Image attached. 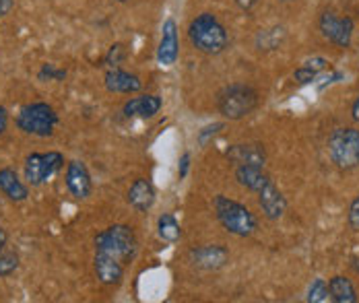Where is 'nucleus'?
<instances>
[{
  "instance_id": "obj_36",
  "label": "nucleus",
  "mask_w": 359,
  "mask_h": 303,
  "mask_svg": "<svg viewBox=\"0 0 359 303\" xmlns=\"http://www.w3.org/2000/svg\"><path fill=\"white\" fill-rule=\"evenodd\" d=\"M116 2H128V0H116Z\"/></svg>"
},
{
  "instance_id": "obj_26",
  "label": "nucleus",
  "mask_w": 359,
  "mask_h": 303,
  "mask_svg": "<svg viewBox=\"0 0 359 303\" xmlns=\"http://www.w3.org/2000/svg\"><path fill=\"white\" fill-rule=\"evenodd\" d=\"M126 58V48L122 43H114L106 54V64L109 69H118Z\"/></svg>"
},
{
  "instance_id": "obj_12",
  "label": "nucleus",
  "mask_w": 359,
  "mask_h": 303,
  "mask_svg": "<svg viewBox=\"0 0 359 303\" xmlns=\"http://www.w3.org/2000/svg\"><path fill=\"white\" fill-rule=\"evenodd\" d=\"M256 196H258V204H260V209H262V213H264V217L269 221H279L285 215L287 198L283 196L281 190L277 188V184L273 180L266 186H262V188L258 190Z\"/></svg>"
},
{
  "instance_id": "obj_14",
  "label": "nucleus",
  "mask_w": 359,
  "mask_h": 303,
  "mask_svg": "<svg viewBox=\"0 0 359 303\" xmlns=\"http://www.w3.org/2000/svg\"><path fill=\"white\" fill-rule=\"evenodd\" d=\"M126 200L128 204L137 211V213H147L153 209L155 200H157V192L155 186L147 180V178H137L130 188L126 192Z\"/></svg>"
},
{
  "instance_id": "obj_35",
  "label": "nucleus",
  "mask_w": 359,
  "mask_h": 303,
  "mask_svg": "<svg viewBox=\"0 0 359 303\" xmlns=\"http://www.w3.org/2000/svg\"><path fill=\"white\" fill-rule=\"evenodd\" d=\"M351 268L359 274V256H351Z\"/></svg>"
},
{
  "instance_id": "obj_8",
  "label": "nucleus",
  "mask_w": 359,
  "mask_h": 303,
  "mask_svg": "<svg viewBox=\"0 0 359 303\" xmlns=\"http://www.w3.org/2000/svg\"><path fill=\"white\" fill-rule=\"evenodd\" d=\"M318 27L323 31V36L330 43H334L337 48H349L351 45V38L355 31V23L351 17H337L334 13H323Z\"/></svg>"
},
{
  "instance_id": "obj_23",
  "label": "nucleus",
  "mask_w": 359,
  "mask_h": 303,
  "mask_svg": "<svg viewBox=\"0 0 359 303\" xmlns=\"http://www.w3.org/2000/svg\"><path fill=\"white\" fill-rule=\"evenodd\" d=\"M330 300V291H328V283L324 279H314L308 287V295L306 302L310 303H324Z\"/></svg>"
},
{
  "instance_id": "obj_3",
  "label": "nucleus",
  "mask_w": 359,
  "mask_h": 303,
  "mask_svg": "<svg viewBox=\"0 0 359 303\" xmlns=\"http://www.w3.org/2000/svg\"><path fill=\"white\" fill-rule=\"evenodd\" d=\"M213 209L221 227L236 237H250L258 229V221L250 209L225 194H217L213 198Z\"/></svg>"
},
{
  "instance_id": "obj_25",
  "label": "nucleus",
  "mask_w": 359,
  "mask_h": 303,
  "mask_svg": "<svg viewBox=\"0 0 359 303\" xmlns=\"http://www.w3.org/2000/svg\"><path fill=\"white\" fill-rule=\"evenodd\" d=\"M223 128H225V124H223V122H213V124H207L205 128H201V130H198V134H196V143H198V147H207V145L215 139L217 134H219Z\"/></svg>"
},
{
  "instance_id": "obj_1",
  "label": "nucleus",
  "mask_w": 359,
  "mask_h": 303,
  "mask_svg": "<svg viewBox=\"0 0 359 303\" xmlns=\"http://www.w3.org/2000/svg\"><path fill=\"white\" fill-rule=\"evenodd\" d=\"M139 254V239L130 225L116 223L95 235L93 268L102 285H120Z\"/></svg>"
},
{
  "instance_id": "obj_22",
  "label": "nucleus",
  "mask_w": 359,
  "mask_h": 303,
  "mask_svg": "<svg viewBox=\"0 0 359 303\" xmlns=\"http://www.w3.org/2000/svg\"><path fill=\"white\" fill-rule=\"evenodd\" d=\"M287 36L285 27H271V29H260L256 36V48L258 50H277L283 39Z\"/></svg>"
},
{
  "instance_id": "obj_31",
  "label": "nucleus",
  "mask_w": 359,
  "mask_h": 303,
  "mask_svg": "<svg viewBox=\"0 0 359 303\" xmlns=\"http://www.w3.org/2000/svg\"><path fill=\"white\" fill-rule=\"evenodd\" d=\"M236 4H238L244 13H250L252 8L258 4V0H236Z\"/></svg>"
},
{
  "instance_id": "obj_7",
  "label": "nucleus",
  "mask_w": 359,
  "mask_h": 303,
  "mask_svg": "<svg viewBox=\"0 0 359 303\" xmlns=\"http://www.w3.org/2000/svg\"><path fill=\"white\" fill-rule=\"evenodd\" d=\"M65 167V155L58 151L29 153L23 163V176L29 186H43L48 184L60 169Z\"/></svg>"
},
{
  "instance_id": "obj_5",
  "label": "nucleus",
  "mask_w": 359,
  "mask_h": 303,
  "mask_svg": "<svg viewBox=\"0 0 359 303\" xmlns=\"http://www.w3.org/2000/svg\"><path fill=\"white\" fill-rule=\"evenodd\" d=\"M58 114L56 110L46 104V101H34L27 104L19 110V114L15 118V124L21 132L39 136V139H48L54 134L56 126H58Z\"/></svg>"
},
{
  "instance_id": "obj_28",
  "label": "nucleus",
  "mask_w": 359,
  "mask_h": 303,
  "mask_svg": "<svg viewBox=\"0 0 359 303\" xmlns=\"http://www.w3.org/2000/svg\"><path fill=\"white\" fill-rule=\"evenodd\" d=\"M349 227L353 229V231H359V196L351 202V206H349Z\"/></svg>"
},
{
  "instance_id": "obj_4",
  "label": "nucleus",
  "mask_w": 359,
  "mask_h": 303,
  "mask_svg": "<svg viewBox=\"0 0 359 303\" xmlns=\"http://www.w3.org/2000/svg\"><path fill=\"white\" fill-rule=\"evenodd\" d=\"M258 91L246 83H231L217 95V112L225 120H244L258 108Z\"/></svg>"
},
{
  "instance_id": "obj_27",
  "label": "nucleus",
  "mask_w": 359,
  "mask_h": 303,
  "mask_svg": "<svg viewBox=\"0 0 359 303\" xmlns=\"http://www.w3.org/2000/svg\"><path fill=\"white\" fill-rule=\"evenodd\" d=\"M67 76V71L62 69H56L54 64H43L37 73V78L39 80H62Z\"/></svg>"
},
{
  "instance_id": "obj_32",
  "label": "nucleus",
  "mask_w": 359,
  "mask_h": 303,
  "mask_svg": "<svg viewBox=\"0 0 359 303\" xmlns=\"http://www.w3.org/2000/svg\"><path fill=\"white\" fill-rule=\"evenodd\" d=\"M6 126H8V114H6V110H4V108L0 106V136L4 134Z\"/></svg>"
},
{
  "instance_id": "obj_21",
  "label": "nucleus",
  "mask_w": 359,
  "mask_h": 303,
  "mask_svg": "<svg viewBox=\"0 0 359 303\" xmlns=\"http://www.w3.org/2000/svg\"><path fill=\"white\" fill-rule=\"evenodd\" d=\"M157 235L168 241V244H176L182 237V227H180L178 219L170 213H163L159 219H157Z\"/></svg>"
},
{
  "instance_id": "obj_6",
  "label": "nucleus",
  "mask_w": 359,
  "mask_h": 303,
  "mask_svg": "<svg viewBox=\"0 0 359 303\" xmlns=\"http://www.w3.org/2000/svg\"><path fill=\"white\" fill-rule=\"evenodd\" d=\"M328 153L332 163L343 169H355L359 167V130L345 126V128H337L330 132L328 136Z\"/></svg>"
},
{
  "instance_id": "obj_13",
  "label": "nucleus",
  "mask_w": 359,
  "mask_h": 303,
  "mask_svg": "<svg viewBox=\"0 0 359 303\" xmlns=\"http://www.w3.org/2000/svg\"><path fill=\"white\" fill-rule=\"evenodd\" d=\"M225 157L229 159V163H233L236 167L238 165H256V167H264L266 163V151L262 145L258 143H238V145H231Z\"/></svg>"
},
{
  "instance_id": "obj_15",
  "label": "nucleus",
  "mask_w": 359,
  "mask_h": 303,
  "mask_svg": "<svg viewBox=\"0 0 359 303\" xmlns=\"http://www.w3.org/2000/svg\"><path fill=\"white\" fill-rule=\"evenodd\" d=\"M163 108V99L159 95H139V97H133L124 104L122 108V114L126 118H141V120H151L159 114V110Z\"/></svg>"
},
{
  "instance_id": "obj_34",
  "label": "nucleus",
  "mask_w": 359,
  "mask_h": 303,
  "mask_svg": "<svg viewBox=\"0 0 359 303\" xmlns=\"http://www.w3.org/2000/svg\"><path fill=\"white\" fill-rule=\"evenodd\" d=\"M6 239H8V235H6V231L0 227V250H4V246H6Z\"/></svg>"
},
{
  "instance_id": "obj_24",
  "label": "nucleus",
  "mask_w": 359,
  "mask_h": 303,
  "mask_svg": "<svg viewBox=\"0 0 359 303\" xmlns=\"http://www.w3.org/2000/svg\"><path fill=\"white\" fill-rule=\"evenodd\" d=\"M17 268H19V254L0 250V279L11 276Z\"/></svg>"
},
{
  "instance_id": "obj_2",
  "label": "nucleus",
  "mask_w": 359,
  "mask_h": 303,
  "mask_svg": "<svg viewBox=\"0 0 359 303\" xmlns=\"http://www.w3.org/2000/svg\"><path fill=\"white\" fill-rule=\"evenodd\" d=\"M188 39L192 48L205 56H219L229 45L227 29L213 13H201L190 21Z\"/></svg>"
},
{
  "instance_id": "obj_19",
  "label": "nucleus",
  "mask_w": 359,
  "mask_h": 303,
  "mask_svg": "<svg viewBox=\"0 0 359 303\" xmlns=\"http://www.w3.org/2000/svg\"><path fill=\"white\" fill-rule=\"evenodd\" d=\"M328 291H330V300L337 303H355L358 302V293L353 283L347 276H332L328 281Z\"/></svg>"
},
{
  "instance_id": "obj_18",
  "label": "nucleus",
  "mask_w": 359,
  "mask_h": 303,
  "mask_svg": "<svg viewBox=\"0 0 359 303\" xmlns=\"http://www.w3.org/2000/svg\"><path fill=\"white\" fill-rule=\"evenodd\" d=\"M233 176H236L240 186H244L254 194L271 182V176L264 171V167H256V165H238Z\"/></svg>"
},
{
  "instance_id": "obj_16",
  "label": "nucleus",
  "mask_w": 359,
  "mask_h": 303,
  "mask_svg": "<svg viewBox=\"0 0 359 303\" xmlns=\"http://www.w3.org/2000/svg\"><path fill=\"white\" fill-rule=\"evenodd\" d=\"M104 85L109 93H139L143 89V80L141 76L135 75V73H128V71H122L120 66L118 69H109L104 78Z\"/></svg>"
},
{
  "instance_id": "obj_11",
  "label": "nucleus",
  "mask_w": 359,
  "mask_h": 303,
  "mask_svg": "<svg viewBox=\"0 0 359 303\" xmlns=\"http://www.w3.org/2000/svg\"><path fill=\"white\" fill-rule=\"evenodd\" d=\"M65 182L67 188L71 192L72 198L76 200H87L93 192V182H91V174L87 169V165L79 159L67 163V174H65Z\"/></svg>"
},
{
  "instance_id": "obj_20",
  "label": "nucleus",
  "mask_w": 359,
  "mask_h": 303,
  "mask_svg": "<svg viewBox=\"0 0 359 303\" xmlns=\"http://www.w3.org/2000/svg\"><path fill=\"white\" fill-rule=\"evenodd\" d=\"M328 66V60L323 58V56H314L310 60H304L299 69H295L293 73V78L299 83V85H308V83H314L316 76L323 73L324 69Z\"/></svg>"
},
{
  "instance_id": "obj_9",
  "label": "nucleus",
  "mask_w": 359,
  "mask_h": 303,
  "mask_svg": "<svg viewBox=\"0 0 359 303\" xmlns=\"http://www.w3.org/2000/svg\"><path fill=\"white\" fill-rule=\"evenodd\" d=\"M229 250L221 244H207L192 248L188 254V260L192 262L194 268L205 270V272H217L229 262Z\"/></svg>"
},
{
  "instance_id": "obj_10",
  "label": "nucleus",
  "mask_w": 359,
  "mask_h": 303,
  "mask_svg": "<svg viewBox=\"0 0 359 303\" xmlns=\"http://www.w3.org/2000/svg\"><path fill=\"white\" fill-rule=\"evenodd\" d=\"M180 56V39H178V23L170 17L161 25V38L157 45V64L159 66H174Z\"/></svg>"
},
{
  "instance_id": "obj_30",
  "label": "nucleus",
  "mask_w": 359,
  "mask_h": 303,
  "mask_svg": "<svg viewBox=\"0 0 359 303\" xmlns=\"http://www.w3.org/2000/svg\"><path fill=\"white\" fill-rule=\"evenodd\" d=\"M13 6H15V0H0V19L6 17L13 10Z\"/></svg>"
},
{
  "instance_id": "obj_29",
  "label": "nucleus",
  "mask_w": 359,
  "mask_h": 303,
  "mask_svg": "<svg viewBox=\"0 0 359 303\" xmlns=\"http://www.w3.org/2000/svg\"><path fill=\"white\" fill-rule=\"evenodd\" d=\"M188 169H190V153H184V155L180 157V163H178L180 180H184V178L188 176Z\"/></svg>"
},
{
  "instance_id": "obj_37",
  "label": "nucleus",
  "mask_w": 359,
  "mask_h": 303,
  "mask_svg": "<svg viewBox=\"0 0 359 303\" xmlns=\"http://www.w3.org/2000/svg\"><path fill=\"white\" fill-rule=\"evenodd\" d=\"M281 2H291V0H281Z\"/></svg>"
},
{
  "instance_id": "obj_33",
  "label": "nucleus",
  "mask_w": 359,
  "mask_h": 303,
  "mask_svg": "<svg viewBox=\"0 0 359 303\" xmlns=\"http://www.w3.org/2000/svg\"><path fill=\"white\" fill-rule=\"evenodd\" d=\"M351 118H353L355 124H359V97L353 101V106H351Z\"/></svg>"
},
{
  "instance_id": "obj_17",
  "label": "nucleus",
  "mask_w": 359,
  "mask_h": 303,
  "mask_svg": "<svg viewBox=\"0 0 359 303\" xmlns=\"http://www.w3.org/2000/svg\"><path fill=\"white\" fill-rule=\"evenodd\" d=\"M0 192L11 202H23L29 196L27 184L19 178V174L13 167H2L0 169Z\"/></svg>"
}]
</instances>
